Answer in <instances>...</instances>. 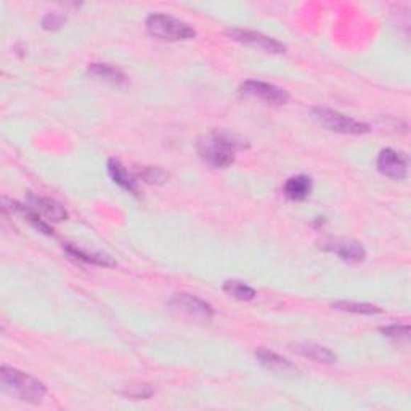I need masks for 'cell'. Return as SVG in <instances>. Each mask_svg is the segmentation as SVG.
<instances>
[{
	"mask_svg": "<svg viewBox=\"0 0 411 411\" xmlns=\"http://www.w3.org/2000/svg\"><path fill=\"white\" fill-rule=\"evenodd\" d=\"M0 381H2L4 389L9 394L18 397L23 402L40 403L47 395V388L42 381L35 379L31 374L16 370V368L2 366Z\"/></svg>",
	"mask_w": 411,
	"mask_h": 411,
	"instance_id": "cell-1",
	"label": "cell"
},
{
	"mask_svg": "<svg viewBox=\"0 0 411 411\" xmlns=\"http://www.w3.org/2000/svg\"><path fill=\"white\" fill-rule=\"evenodd\" d=\"M241 143L225 134H210L198 142V154L206 164L225 169L235 162V151Z\"/></svg>",
	"mask_w": 411,
	"mask_h": 411,
	"instance_id": "cell-2",
	"label": "cell"
},
{
	"mask_svg": "<svg viewBox=\"0 0 411 411\" xmlns=\"http://www.w3.org/2000/svg\"><path fill=\"white\" fill-rule=\"evenodd\" d=\"M147 29L151 35H154V38L171 42L188 40L196 35L195 29H193L188 23L164 13L150 15L147 20Z\"/></svg>",
	"mask_w": 411,
	"mask_h": 411,
	"instance_id": "cell-3",
	"label": "cell"
},
{
	"mask_svg": "<svg viewBox=\"0 0 411 411\" xmlns=\"http://www.w3.org/2000/svg\"><path fill=\"white\" fill-rule=\"evenodd\" d=\"M315 118L322 123L326 129L332 132H339V134L349 135H364L370 132V125H366L360 120L344 116V114L328 110V108H315L313 110Z\"/></svg>",
	"mask_w": 411,
	"mask_h": 411,
	"instance_id": "cell-4",
	"label": "cell"
},
{
	"mask_svg": "<svg viewBox=\"0 0 411 411\" xmlns=\"http://www.w3.org/2000/svg\"><path fill=\"white\" fill-rule=\"evenodd\" d=\"M169 307H171L172 310L201 323H208L214 317L213 305L193 294H175L174 298L169 300Z\"/></svg>",
	"mask_w": 411,
	"mask_h": 411,
	"instance_id": "cell-5",
	"label": "cell"
},
{
	"mask_svg": "<svg viewBox=\"0 0 411 411\" xmlns=\"http://www.w3.org/2000/svg\"><path fill=\"white\" fill-rule=\"evenodd\" d=\"M240 90L246 96H252V98L271 103V105H285L289 100V94L285 89L262 81H246Z\"/></svg>",
	"mask_w": 411,
	"mask_h": 411,
	"instance_id": "cell-6",
	"label": "cell"
},
{
	"mask_svg": "<svg viewBox=\"0 0 411 411\" xmlns=\"http://www.w3.org/2000/svg\"><path fill=\"white\" fill-rule=\"evenodd\" d=\"M379 172L392 180H405L408 175V156L392 148L381 151L378 158Z\"/></svg>",
	"mask_w": 411,
	"mask_h": 411,
	"instance_id": "cell-7",
	"label": "cell"
},
{
	"mask_svg": "<svg viewBox=\"0 0 411 411\" xmlns=\"http://www.w3.org/2000/svg\"><path fill=\"white\" fill-rule=\"evenodd\" d=\"M228 35L233 40L241 42V44H246L254 48H259V50H264L267 53H285L286 47L278 42L274 38H269L262 33L256 31H247V29H230Z\"/></svg>",
	"mask_w": 411,
	"mask_h": 411,
	"instance_id": "cell-8",
	"label": "cell"
},
{
	"mask_svg": "<svg viewBox=\"0 0 411 411\" xmlns=\"http://www.w3.org/2000/svg\"><path fill=\"white\" fill-rule=\"evenodd\" d=\"M28 206L31 208L34 213H38L40 217H45V220L52 222H63L68 219V213H66L62 204L48 198H40L29 195L28 196Z\"/></svg>",
	"mask_w": 411,
	"mask_h": 411,
	"instance_id": "cell-9",
	"label": "cell"
},
{
	"mask_svg": "<svg viewBox=\"0 0 411 411\" xmlns=\"http://www.w3.org/2000/svg\"><path fill=\"white\" fill-rule=\"evenodd\" d=\"M256 356H257V360L261 361L265 368H267V370L274 371L276 374H281V376L294 378L299 374V370L291 364V361L283 359V356H280L275 352H271V350H267V349L257 350Z\"/></svg>",
	"mask_w": 411,
	"mask_h": 411,
	"instance_id": "cell-10",
	"label": "cell"
},
{
	"mask_svg": "<svg viewBox=\"0 0 411 411\" xmlns=\"http://www.w3.org/2000/svg\"><path fill=\"white\" fill-rule=\"evenodd\" d=\"M325 247L328 251L336 252L342 261L347 262H361L366 257L365 247L352 240H332Z\"/></svg>",
	"mask_w": 411,
	"mask_h": 411,
	"instance_id": "cell-11",
	"label": "cell"
},
{
	"mask_svg": "<svg viewBox=\"0 0 411 411\" xmlns=\"http://www.w3.org/2000/svg\"><path fill=\"white\" fill-rule=\"evenodd\" d=\"M89 72L92 76L98 77V79L110 82L116 87H125L127 84H129V79H127V76L124 74V72L118 68H114V66L111 64L92 63L89 66Z\"/></svg>",
	"mask_w": 411,
	"mask_h": 411,
	"instance_id": "cell-12",
	"label": "cell"
},
{
	"mask_svg": "<svg viewBox=\"0 0 411 411\" xmlns=\"http://www.w3.org/2000/svg\"><path fill=\"white\" fill-rule=\"evenodd\" d=\"M108 172H110L113 182L118 184L120 188L132 193V195H138V185L135 177H132L118 159H110V162H108Z\"/></svg>",
	"mask_w": 411,
	"mask_h": 411,
	"instance_id": "cell-13",
	"label": "cell"
},
{
	"mask_svg": "<svg viewBox=\"0 0 411 411\" xmlns=\"http://www.w3.org/2000/svg\"><path fill=\"white\" fill-rule=\"evenodd\" d=\"M283 191L293 201H304L312 193V180L307 175H295L286 180Z\"/></svg>",
	"mask_w": 411,
	"mask_h": 411,
	"instance_id": "cell-14",
	"label": "cell"
},
{
	"mask_svg": "<svg viewBox=\"0 0 411 411\" xmlns=\"http://www.w3.org/2000/svg\"><path fill=\"white\" fill-rule=\"evenodd\" d=\"M295 350H298L300 355L308 356V359L313 361H318V364H334L337 359L332 350H330L325 346H320V344H315V342L298 344V346H295Z\"/></svg>",
	"mask_w": 411,
	"mask_h": 411,
	"instance_id": "cell-15",
	"label": "cell"
},
{
	"mask_svg": "<svg viewBox=\"0 0 411 411\" xmlns=\"http://www.w3.org/2000/svg\"><path fill=\"white\" fill-rule=\"evenodd\" d=\"M66 252H68L71 257L77 259V261H84L87 264L101 265V267H114V265H116L110 256H103V254H89L82 249H77L74 246H66Z\"/></svg>",
	"mask_w": 411,
	"mask_h": 411,
	"instance_id": "cell-16",
	"label": "cell"
},
{
	"mask_svg": "<svg viewBox=\"0 0 411 411\" xmlns=\"http://www.w3.org/2000/svg\"><path fill=\"white\" fill-rule=\"evenodd\" d=\"M223 291L238 300H252L254 298H256V291H254V288L247 286L246 283L237 281V280L225 281V285H223Z\"/></svg>",
	"mask_w": 411,
	"mask_h": 411,
	"instance_id": "cell-17",
	"label": "cell"
},
{
	"mask_svg": "<svg viewBox=\"0 0 411 411\" xmlns=\"http://www.w3.org/2000/svg\"><path fill=\"white\" fill-rule=\"evenodd\" d=\"M332 307L336 308V310H341V312H350V313H361V315H376V313H381V308L376 305H371V304H359V302H346V300H341V302H336V304H332Z\"/></svg>",
	"mask_w": 411,
	"mask_h": 411,
	"instance_id": "cell-18",
	"label": "cell"
},
{
	"mask_svg": "<svg viewBox=\"0 0 411 411\" xmlns=\"http://www.w3.org/2000/svg\"><path fill=\"white\" fill-rule=\"evenodd\" d=\"M385 337H390V339L398 341V342H408L410 339V326L408 325H392L385 326V328L381 330Z\"/></svg>",
	"mask_w": 411,
	"mask_h": 411,
	"instance_id": "cell-19",
	"label": "cell"
},
{
	"mask_svg": "<svg viewBox=\"0 0 411 411\" xmlns=\"http://www.w3.org/2000/svg\"><path fill=\"white\" fill-rule=\"evenodd\" d=\"M123 395L135 398V400H145V398H150L153 395V389L150 385H130V388H127L123 392Z\"/></svg>",
	"mask_w": 411,
	"mask_h": 411,
	"instance_id": "cell-20",
	"label": "cell"
},
{
	"mask_svg": "<svg viewBox=\"0 0 411 411\" xmlns=\"http://www.w3.org/2000/svg\"><path fill=\"white\" fill-rule=\"evenodd\" d=\"M140 177L148 184H162L166 180V174L156 167H143L140 171Z\"/></svg>",
	"mask_w": 411,
	"mask_h": 411,
	"instance_id": "cell-21",
	"label": "cell"
},
{
	"mask_svg": "<svg viewBox=\"0 0 411 411\" xmlns=\"http://www.w3.org/2000/svg\"><path fill=\"white\" fill-rule=\"evenodd\" d=\"M66 23V18L60 13H48L44 16V20H42V26L48 31H55V29H60Z\"/></svg>",
	"mask_w": 411,
	"mask_h": 411,
	"instance_id": "cell-22",
	"label": "cell"
}]
</instances>
